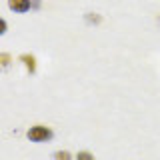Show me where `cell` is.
<instances>
[{
	"label": "cell",
	"instance_id": "obj_1",
	"mask_svg": "<svg viewBox=\"0 0 160 160\" xmlns=\"http://www.w3.org/2000/svg\"><path fill=\"white\" fill-rule=\"evenodd\" d=\"M26 138L34 144H42L54 138V130L48 126H42V124H36V126H30L26 130Z\"/></svg>",
	"mask_w": 160,
	"mask_h": 160
},
{
	"label": "cell",
	"instance_id": "obj_2",
	"mask_svg": "<svg viewBox=\"0 0 160 160\" xmlns=\"http://www.w3.org/2000/svg\"><path fill=\"white\" fill-rule=\"evenodd\" d=\"M8 10L14 14H26L32 10V0H8Z\"/></svg>",
	"mask_w": 160,
	"mask_h": 160
},
{
	"label": "cell",
	"instance_id": "obj_3",
	"mask_svg": "<svg viewBox=\"0 0 160 160\" xmlns=\"http://www.w3.org/2000/svg\"><path fill=\"white\" fill-rule=\"evenodd\" d=\"M18 60L24 64V68H26V72L28 74H36V58L32 56V54H20L18 56Z\"/></svg>",
	"mask_w": 160,
	"mask_h": 160
},
{
	"label": "cell",
	"instance_id": "obj_4",
	"mask_svg": "<svg viewBox=\"0 0 160 160\" xmlns=\"http://www.w3.org/2000/svg\"><path fill=\"white\" fill-rule=\"evenodd\" d=\"M84 22L90 24V26H96V24L102 22V16L96 14V12H86V14H84Z\"/></svg>",
	"mask_w": 160,
	"mask_h": 160
},
{
	"label": "cell",
	"instance_id": "obj_5",
	"mask_svg": "<svg viewBox=\"0 0 160 160\" xmlns=\"http://www.w3.org/2000/svg\"><path fill=\"white\" fill-rule=\"evenodd\" d=\"M10 64H12V58H10V54L2 52V54H0V70H8Z\"/></svg>",
	"mask_w": 160,
	"mask_h": 160
},
{
	"label": "cell",
	"instance_id": "obj_6",
	"mask_svg": "<svg viewBox=\"0 0 160 160\" xmlns=\"http://www.w3.org/2000/svg\"><path fill=\"white\" fill-rule=\"evenodd\" d=\"M52 160H72V154L68 150H56L52 154Z\"/></svg>",
	"mask_w": 160,
	"mask_h": 160
},
{
	"label": "cell",
	"instance_id": "obj_7",
	"mask_svg": "<svg viewBox=\"0 0 160 160\" xmlns=\"http://www.w3.org/2000/svg\"><path fill=\"white\" fill-rule=\"evenodd\" d=\"M76 160H96V158H94V154L88 152V150H80L76 154Z\"/></svg>",
	"mask_w": 160,
	"mask_h": 160
},
{
	"label": "cell",
	"instance_id": "obj_8",
	"mask_svg": "<svg viewBox=\"0 0 160 160\" xmlns=\"http://www.w3.org/2000/svg\"><path fill=\"white\" fill-rule=\"evenodd\" d=\"M6 32H8V22H6L2 16H0V36H4Z\"/></svg>",
	"mask_w": 160,
	"mask_h": 160
},
{
	"label": "cell",
	"instance_id": "obj_9",
	"mask_svg": "<svg viewBox=\"0 0 160 160\" xmlns=\"http://www.w3.org/2000/svg\"><path fill=\"white\" fill-rule=\"evenodd\" d=\"M34 8H40V0H32V10Z\"/></svg>",
	"mask_w": 160,
	"mask_h": 160
}]
</instances>
